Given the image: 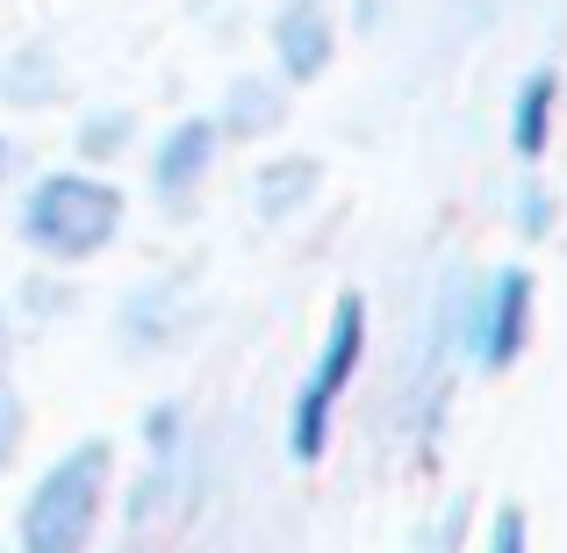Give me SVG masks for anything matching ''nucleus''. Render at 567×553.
I'll use <instances>...</instances> for the list:
<instances>
[{"instance_id":"nucleus-19","label":"nucleus","mask_w":567,"mask_h":553,"mask_svg":"<svg viewBox=\"0 0 567 553\" xmlns=\"http://www.w3.org/2000/svg\"><path fill=\"white\" fill-rule=\"evenodd\" d=\"M22 166H29V152H22V137H14V130H0V194H8L14 181H22Z\"/></svg>"},{"instance_id":"nucleus-4","label":"nucleus","mask_w":567,"mask_h":553,"mask_svg":"<svg viewBox=\"0 0 567 553\" xmlns=\"http://www.w3.org/2000/svg\"><path fill=\"white\" fill-rule=\"evenodd\" d=\"M532 317H539V280L532 266L503 259L467 280V324H460V360L474 373H511L532 346Z\"/></svg>"},{"instance_id":"nucleus-21","label":"nucleus","mask_w":567,"mask_h":553,"mask_svg":"<svg viewBox=\"0 0 567 553\" xmlns=\"http://www.w3.org/2000/svg\"><path fill=\"white\" fill-rule=\"evenodd\" d=\"M8 367H14V309L0 303V373H8Z\"/></svg>"},{"instance_id":"nucleus-23","label":"nucleus","mask_w":567,"mask_h":553,"mask_svg":"<svg viewBox=\"0 0 567 553\" xmlns=\"http://www.w3.org/2000/svg\"><path fill=\"white\" fill-rule=\"evenodd\" d=\"M0 553H8V546H0Z\"/></svg>"},{"instance_id":"nucleus-15","label":"nucleus","mask_w":567,"mask_h":553,"mask_svg":"<svg viewBox=\"0 0 567 553\" xmlns=\"http://www.w3.org/2000/svg\"><path fill=\"white\" fill-rule=\"evenodd\" d=\"M137 439H144V453H152V460H166V453H187V439H194V424H187V402H181V396H158V402H144V410H137Z\"/></svg>"},{"instance_id":"nucleus-3","label":"nucleus","mask_w":567,"mask_h":553,"mask_svg":"<svg viewBox=\"0 0 567 553\" xmlns=\"http://www.w3.org/2000/svg\"><path fill=\"white\" fill-rule=\"evenodd\" d=\"M367 346H374L367 295H338L331 317H323L317 360H309L302 388H295V402H288V424H280L295 468H317V460H331V431H338V410H346L352 381H360V367H367Z\"/></svg>"},{"instance_id":"nucleus-5","label":"nucleus","mask_w":567,"mask_h":553,"mask_svg":"<svg viewBox=\"0 0 567 553\" xmlns=\"http://www.w3.org/2000/svg\"><path fill=\"white\" fill-rule=\"evenodd\" d=\"M202 331V295H194V266H173V274H152L115 303V346L130 360H166L187 338Z\"/></svg>"},{"instance_id":"nucleus-16","label":"nucleus","mask_w":567,"mask_h":553,"mask_svg":"<svg viewBox=\"0 0 567 553\" xmlns=\"http://www.w3.org/2000/svg\"><path fill=\"white\" fill-rule=\"evenodd\" d=\"M467 540H474V496H445V511L416 525V553H467Z\"/></svg>"},{"instance_id":"nucleus-6","label":"nucleus","mask_w":567,"mask_h":553,"mask_svg":"<svg viewBox=\"0 0 567 553\" xmlns=\"http://www.w3.org/2000/svg\"><path fill=\"white\" fill-rule=\"evenodd\" d=\"M216 158H223L216 123H208V115H173V123L158 130V144L144 152V187H152V202L166 208V216H194V194L208 187Z\"/></svg>"},{"instance_id":"nucleus-14","label":"nucleus","mask_w":567,"mask_h":553,"mask_svg":"<svg viewBox=\"0 0 567 553\" xmlns=\"http://www.w3.org/2000/svg\"><path fill=\"white\" fill-rule=\"evenodd\" d=\"M503 216H511V231L525 237V245H546V237L560 231V187H546V181H517Z\"/></svg>"},{"instance_id":"nucleus-8","label":"nucleus","mask_w":567,"mask_h":553,"mask_svg":"<svg viewBox=\"0 0 567 553\" xmlns=\"http://www.w3.org/2000/svg\"><path fill=\"white\" fill-rule=\"evenodd\" d=\"M288 109H295V86L280 72H230L208 109L223 144H266L274 130H288Z\"/></svg>"},{"instance_id":"nucleus-2","label":"nucleus","mask_w":567,"mask_h":553,"mask_svg":"<svg viewBox=\"0 0 567 553\" xmlns=\"http://www.w3.org/2000/svg\"><path fill=\"white\" fill-rule=\"evenodd\" d=\"M115 496V446L109 439H72L58 460L14 503V546L8 553H94L101 518Z\"/></svg>"},{"instance_id":"nucleus-1","label":"nucleus","mask_w":567,"mask_h":553,"mask_svg":"<svg viewBox=\"0 0 567 553\" xmlns=\"http://www.w3.org/2000/svg\"><path fill=\"white\" fill-rule=\"evenodd\" d=\"M130 194L101 166H43L29 187H14V245L37 266H94L109 245H123Z\"/></svg>"},{"instance_id":"nucleus-9","label":"nucleus","mask_w":567,"mask_h":553,"mask_svg":"<svg viewBox=\"0 0 567 553\" xmlns=\"http://www.w3.org/2000/svg\"><path fill=\"white\" fill-rule=\"evenodd\" d=\"M560 137V72L554 65H525L517 86L503 94V144H511L525 166H539Z\"/></svg>"},{"instance_id":"nucleus-11","label":"nucleus","mask_w":567,"mask_h":553,"mask_svg":"<svg viewBox=\"0 0 567 553\" xmlns=\"http://www.w3.org/2000/svg\"><path fill=\"white\" fill-rule=\"evenodd\" d=\"M323 202V158L317 152H274L259 173H251V216L259 223H295Z\"/></svg>"},{"instance_id":"nucleus-10","label":"nucleus","mask_w":567,"mask_h":553,"mask_svg":"<svg viewBox=\"0 0 567 553\" xmlns=\"http://www.w3.org/2000/svg\"><path fill=\"white\" fill-rule=\"evenodd\" d=\"M65 101V58L51 37H22L0 51V109L14 115H43Z\"/></svg>"},{"instance_id":"nucleus-22","label":"nucleus","mask_w":567,"mask_h":553,"mask_svg":"<svg viewBox=\"0 0 567 553\" xmlns=\"http://www.w3.org/2000/svg\"><path fill=\"white\" fill-rule=\"evenodd\" d=\"M115 553H137V540H130V546H115Z\"/></svg>"},{"instance_id":"nucleus-18","label":"nucleus","mask_w":567,"mask_h":553,"mask_svg":"<svg viewBox=\"0 0 567 553\" xmlns=\"http://www.w3.org/2000/svg\"><path fill=\"white\" fill-rule=\"evenodd\" d=\"M482 553H532V518H525V503H496V511H488Z\"/></svg>"},{"instance_id":"nucleus-12","label":"nucleus","mask_w":567,"mask_h":553,"mask_svg":"<svg viewBox=\"0 0 567 553\" xmlns=\"http://www.w3.org/2000/svg\"><path fill=\"white\" fill-rule=\"evenodd\" d=\"M137 144H144V115L130 101H101V109H80V123H72V166L115 173Z\"/></svg>"},{"instance_id":"nucleus-13","label":"nucleus","mask_w":567,"mask_h":553,"mask_svg":"<svg viewBox=\"0 0 567 553\" xmlns=\"http://www.w3.org/2000/svg\"><path fill=\"white\" fill-rule=\"evenodd\" d=\"M72 309H80V288L65 280V266H43V274H29L22 288H14V317H29L43 331V324H65Z\"/></svg>"},{"instance_id":"nucleus-17","label":"nucleus","mask_w":567,"mask_h":553,"mask_svg":"<svg viewBox=\"0 0 567 553\" xmlns=\"http://www.w3.org/2000/svg\"><path fill=\"white\" fill-rule=\"evenodd\" d=\"M22 446H29V396L0 373V474L22 460Z\"/></svg>"},{"instance_id":"nucleus-7","label":"nucleus","mask_w":567,"mask_h":553,"mask_svg":"<svg viewBox=\"0 0 567 553\" xmlns=\"http://www.w3.org/2000/svg\"><path fill=\"white\" fill-rule=\"evenodd\" d=\"M266 43H274V72L288 86L323 80L331 58H338V8H331V0H274V14H266Z\"/></svg>"},{"instance_id":"nucleus-20","label":"nucleus","mask_w":567,"mask_h":553,"mask_svg":"<svg viewBox=\"0 0 567 553\" xmlns=\"http://www.w3.org/2000/svg\"><path fill=\"white\" fill-rule=\"evenodd\" d=\"M381 14H388V0H352V29H360V37H374Z\"/></svg>"}]
</instances>
